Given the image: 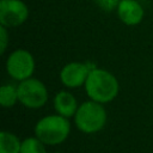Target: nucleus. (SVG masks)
I'll list each match as a JSON object with an SVG mask.
<instances>
[{
  "instance_id": "4468645a",
  "label": "nucleus",
  "mask_w": 153,
  "mask_h": 153,
  "mask_svg": "<svg viewBox=\"0 0 153 153\" xmlns=\"http://www.w3.org/2000/svg\"><path fill=\"white\" fill-rule=\"evenodd\" d=\"M7 41H8L7 30L4 25H1L0 26V51H1V54H4V51L7 47Z\"/></svg>"
},
{
  "instance_id": "f8f14e48",
  "label": "nucleus",
  "mask_w": 153,
  "mask_h": 153,
  "mask_svg": "<svg viewBox=\"0 0 153 153\" xmlns=\"http://www.w3.org/2000/svg\"><path fill=\"white\" fill-rule=\"evenodd\" d=\"M20 153H47L43 142L38 137H29L22 142Z\"/></svg>"
},
{
  "instance_id": "6e6552de",
  "label": "nucleus",
  "mask_w": 153,
  "mask_h": 153,
  "mask_svg": "<svg viewBox=\"0 0 153 153\" xmlns=\"http://www.w3.org/2000/svg\"><path fill=\"white\" fill-rule=\"evenodd\" d=\"M120 19L127 25H136L143 18V8L136 0H121L117 6Z\"/></svg>"
},
{
  "instance_id": "9b49d317",
  "label": "nucleus",
  "mask_w": 153,
  "mask_h": 153,
  "mask_svg": "<svg viewBox=\"0 0 153 153\" xmlns=\"http://www.w3.org/2000/svg\"><path fill=\"white\" fill-rule=\"evenodd\" d=\"M18 100V87L14 85H4L0 88V103L4 108H11Z\"/></svg>"
},
{
  "instance_id": "1a4fd4ad",
  "label": "nucleus",
  "mask_w": 153,
  "mask_h": 153,
  "mask_svg": "<svg viewBox=\"0 0 153 153\" xmlns=\"http://www.w3.org/2000/svg\"><path fill=\"white\" fill-rule=\"evenodd\" d=\"M76 99L67 91L59 92L54 98V108L59 112V115L65 117H71L75 115L78 108H76Z\"/></svg>"
},
{
  "instance_id": "ddd939ff",
  "label": "nucleus",
  "mask_w": 153,
  "mask_h": 153,
  "mask_svg": "<svg viewBox=\"0 0 153 153\" xmlns=\"http://www.w3.org/2000/svg\"><path fill=\"white\" fill-rule=\"evenodd\" d=\"M94 1H96V4L98 5L99 8H102L103 11L110 12V11L117 8L121 0H94Z\"/></svg>"
},
{
  "instance_id": "f03ea898",
  "label": "nucleus",
  "mask_w": 153,
  "mask_h": 153,
  "mask_svg": "<svg viewBox=\"0 0 153 153\" xmlns=\"http://www.w3.org/2000/svg\"><path fill=\"white\" fill-rule=\"evenodd\" d=\"M69 122L65 116L51 115L39 120L35 127L36 136L47 145H57L63 142L69 134Z\"/></svg>"
},
{
  "instance_id": "39448f33",
  "label": "nucleus",
  "mask_w": 153,
  "mask_h": 153,
  "mask_svg": "<svg viewBox=\"0 0 153 153\" xmlns=\"http://www.w3.org/2000/svg\"><path fill=\"white\" fill-rule=\"evenodd\" d=\"M35 68V61L32 55L24 49L14 50L7 59L6 69L7 73L16 80L23 81L31 76Z\"/></svg>"
},
{
  "instance_id": "9d476101",
  "label": "nucleus",
  "mask_w": 153,
  "mask_h": 153,
  "mask_svg": "<svg viewBox=\"0 0 153 153\" xmlns=\"http://www.w3.org/2000/svg\"><path fill=\"white\" fill-rule=\"evenodd\" d=\"M22 142L19 139L8 131L0 133V153H20Z\"/></svg>"
},
{
  "instance_id": "20e7f679",
  "label": "nucleus",
  "mask_w": 153,
  "mask_h": 153,
  "mask_svg": "<svg viewBox=\"0 0 153 153\" xmlns=\"http://www.w3.org/2000/svg\"><path fill=\"white\" fill-rule=\"evenodd\" d=\"M18 99L26 108L37 109L45 104L48 92L43 82L37 79L27 78L18 86Z\"/></svg>"
},
{
  "instance_id": "423d86ee",
  "label": "nucleus",
  "mask_w": 153,
  "mask_h": 153,
  "mask_svg": "<svg viewBox=\"0 0 153 153\" xmlns=\"http://www.w3.org/2000/svg\"><path fill=\"white\" fill-rule=\"evenodd\" d=\"M29 16V8L22 0L0 1V23L5 27L22 25Z\"/></svg>"
},
{
  "instance_id": "0eeeda50",
  "label": "nucleus",
  "mask_w": 153,
  "mask_h": 153,
  "mask_svg": "<svg viewBox=\"0 0 153 153\" xmlns=\"http://www.w3.org/2000/svg\"><path fill=\"white\" fill-rule=\"evenodd\" d=\"M90 72L91 71L87 65L80 63V62H71L62 68L60 78L63 85L73 88L85 84Z\"/></svg>"
},
{
  "instance_id": "7ed1b4c3",
  "label": "nucleus",
  "mask_w": 153,
  "mask_h": 153,
  "mask_svg": "<svg viewBox=\"0 0 153 153\" xmlns=\"http://www.w3.org/2000/svg\"><path fill=\"white\" fill-rule=\"evenodd\" d=\"M76 127L87 134L100 130L106 122V112L100 103L91 100L82 103L75 112Z\"/></svg>"
},
{
  "instance_id": "f257e3e1",
  "label": "nucleus",
  "mask_w": 153,
  "mask_h": 153,
  "mask_svg": "<svg viewBox=\"0 0 153 153\" xmlns=\"http://www.w3.org/2000/svg\"><path fill=\"white\" fill-rule=\"evenodd\" d=\"M85 90L92 100L98 103H108L117 96L118 81L108 71L93 68L88 73L85 81Z\"/></svg>"
}]
</instances>
